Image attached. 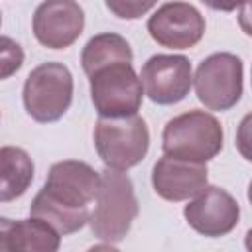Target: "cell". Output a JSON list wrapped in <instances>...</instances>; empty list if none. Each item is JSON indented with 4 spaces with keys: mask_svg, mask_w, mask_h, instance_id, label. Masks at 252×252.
I'll return each mask as SVG.
<instances>
[{
    "mask_svg": "<svg viewBox=\"0 0 252 252\" xmlns=\"http://www.w3.org/2000/svg\"><path fill=\"white\" fill-rule=\"evenodd\" d=\"M100 173L77 159L57 161L49 167L45 185L32 201L30 213L49 222L61 236L81 230L89 219V205L96 199Z\"/></svg>",
    "mask_w": 252,
    "mask_h": 252,
    "instance_id": "cell-1",
    "label": "cell"
},
{
    "mask_svg": "<svg viewBox=\"0 0 252 252\" xmlns=\"http://www.w3.org/2000/svg\"><path fill=\"white\" fill-rule=\"evenodd\" d=\"M94 203V211L89 219L93 234L108 244L120 242L130 232L140 211L132 179L120 169L106 167L100 173V187Z\"/></svg>",
    "mask_w": 252,
    "mask_h": 252,
    "instance_id": "cell-2",
    "label": "cell"
},
{
    "mask_svg": "<svg viewBox=\"0 0 252 252\" xmlns=\"http://www.w3.org/2000/svg\"><path fill=\"white\" fill-rule=\"evenodd\" d=\"M222 126L205 110H189L163 128V154L195 163H207L222 150Z\"/></svg>",
    "mask_w": 252,
    "mask_h": 252,
    "instance_id": "cell-3",
    "label": "cell"
},
{
    "mask_svg": "<svg viewBox=\"0 0 252 252\" xmlns=\"http://www.w3.org/2000/svg\"><path fill=\"white\" fill-rule=\"evenodd\" d=\"M94 146L106 167L126 171L138 165L150 148V132L142 116H100L94 124Z\"/></svg>",
    "mask_w": 252,
    "mask_h": 252,
    "instance_id": "cell-4",
    "label": "cell"
},
{
    "mask_svg": "<svg viewBox=\"0 0 252 252\" xmlns=\"http://www.w3.org/2000/svg\"><path fill=\"white\" fill-rule=\"evenodd\" d=\"M91 100L100 116H132L142 106V79L130 61L104 65L89 75Z\"/></svg>",
    "mask_w": 252,
    "mask_h": 252,
    "instance_id": "cell-5",
    "label": "cell"
},
{
    "mask_svg": "<svg viewBox=\"0 0 252 252\" xmlns=\"http://www.w3.org/2000/svg\"><path fill=\"white\" fill-rule=\"evenodd\" d=\"M26 112L37 122H55L71 106L73 75L63 63L37 65L24 83Z\"/></svg>",
    "mask_w": 252,
    "mask_h": 252,
    "instance_id": "cell-6",
    "label": "cell"
},
{
    "mask_svg": "<svg viewBox=\"0 0 252 252\" xmlns=\"http://www.w3.org/2000/svg\"><path fill=\"white\" fill-rule=\"evenodd\" d=\"M195 93L209 110H228L242 96V61L234 53H213L195 71Z\"/></svg>",
    "mask_w": 252,
    "mask_h": 252,
    "instance_id": "cell-7",
    "label": "cell"
},
{
    "mask_svg": "<svg viewBox=\"0 0 252 252\" xmlns=\"http://www.w3.org/2000/svg\"><path fill=\"white\" fill-rule=\"evenodd\" d=\"M152 39L169 49H189L205 33V18L187 2H167L148 20Z\"/></svg>",
    "mask_w": 252,
    "mask_h": 252,
    "instance_id": "cell-8",
    "label": "cell"
},
{
    "mask_svg": "<svg viewBox=\"0 0 252 252\" xmlns=\"http://www.w3.org/2000/svg\"><path fill=\"white\" fill-rule=\"evenodd\" d=\"M140 79L152 102L175 104L191 91V63L183 55H154L144 63Z\"/></svg>",
    "mask_w": 252,
    "mask_h": 252,
    "instance_id": "cell-9",
    "label": "cell"
},
{
    "mask_svg": "<svg viewBox=\"0 0 252 252\" xmlns=\"http://www.w3.org/2000/svg\"><path fill=\"white\" fill-rule=\"evenodd\" d=\"M35 39L49 49L73 45L85 28V12L75 0H43L32 20Z\"/></svg>",
    "mask_w": 252,
    "mask_h": 252,
    "instance_id": "cell-10",
    "label": "cell"
},
{
    "mask_svg": "<svg viewBox=\"0 0 252 252\" xmlns=\"http://www.w3.org/2000/svg\"><path fill=\"white\" fill-rule=\"evenodd\" d=\"M183 215L193 230L217 238L228 234L238 224L240 207L228 191L217 185H207L189 205H185Z\"/></svg>",
    "mask_w": 252,
    "mask_h": 252,
    "instance_id": "cell-11",
    "label": "cell"
},
{
    "mask_svg": "<svg viewBox=\"0 0 252 252\" xmlns=\"http://www.w3.org/2000/svg\"><path fill=\"white\" fill-rule=\"evenodd\" d=\"M207 165L163 156L152 169L154 191L165 201H187L207 187Z\"/></svg>",
    "mask_w": 252,
    "mask_h": 252,
    "instance_id": "cell-12",
    "label": "cell"
},
{
    "mask_svg": "<svg viewBox=\"0 0 252 252\" xmlns=\"http://www.w3.org/2000/svg\"><path fill=\"white\" fill-rule=\"evenodd\" d=\"M59 242L61 234L37 217L26 220L0 219V252H55Z\"/></svg>",
    "mask_w": 252,
    "mask_h": 252,
    "instance_id": "cell-13",
    "label": "cell"
},
{
    "mask_svg": "<svg viewBox=\"0 0 252 252\" xmlns=\"http://www.w3.org/2000/svg\"><path fill=\"white\" fill-rule=\"evenodd\" d=\"M0 201L8 203L26 193L33 179V161L22 148L4 146L0 150Z\"/></svg>",
    "mask_w": 252,
    "mask_h": 252,
    "instance_id": "cell-14",
    "label": "cell"
},
{
    "mask_svg": "<svg viewBox=\"0 0 252 252\" xmlns=\"http://www.w3.org/2000/svg\"><path fill=\"white\" fill-rule=\"evenodd\" d=\"M132 59H134V53H132L130 43L122 35L112 33V32L98 33V35L91 37L81 53V65H83V71L87 73V77L104 65L118 63V61L132 63Z\"/></svg>",
    "mask_w": 252,
    "mask_h": 252,
    "instance_id": "cell-15",
    "label": "cell"
},
{
    "mask_svg": "<svg viewBox=\"0 0 252 252\" xmlns=\"http://www.w3.org/2000/svg\"><path fill=\"white\" fill-rule=\"evenodd\" d=\"M104 4L116 18L136 20L148 14L158 4V0H104Z\"/></svg>",
    "mask_w": 252,
    "mask_h": 252,
    "instance_id": "cell-16",
    "label": "cell"
},
{
    "mask_svg": "<svg viewBox=\"0 0 252 252\" xmlns=\"http://www.w3.org/2000/svg\"><path fill=\"white\" fill-rule=\"evenodd\" d=\"M22 61H24L22 47L4 35L2 37V73H0V77L8 79L12 73H16L22 67Z\"/></svg>",
    "mask_w": 252,
    "mask_h": 252,
    "instance_id": "cell-17",
    "label": "cell"
},
{
    "mask_svg": "<svg viewBox=\"0 0 252 252\" xmlns=\"http://www.w3.org/2000/svg\"><path fill=\"white\" fill-rule=\"evenodd\" d=\"M236 150L246 159L252 161V112H248L236 130Z\"/></svg>",
    "mask_w": 252,
    "mask_h": 252,
    "instance_id": "cell-18",
    "label": "cell"
},
{
    "mask_svg": "<svg viewBox=\"0 0 252 252\" xmlns=\"http://www.w3.org/2000/svg\"><path fill=\"white\" fill-rule=\"evenodd\" d=\"M238 26L240 30L252 37V0H244L240 4V12H238Z\"/></svg>",
    "mask_w": 252,
    "mask_h": 252,
    "instance_id": "cell-19",
    "label": "cell"
},
{
    "mask_svg": "<svg viewBox=\"0 0 252 252\" xmlns=\"http://www.w3.org/2000/svg\"><path fill=\"white\" fill-rule=\"evenodd\" d=\"M205 6H209L211 10H217V12H232L236 10L244 0H201Z\"/></svg>",
    "mask_w": 252,
    "mask_h": 252,
    "instance_id": "cell-20",
    "label": "cell"
},
{
    "mask_svg": "<svg viewBox=\"0 0 252 252\" xmlns=\"http://www.w3.org/2000/svg\"><path fill=\"white\" fill-rule=\"evenodd\" d=\"M244 244H246V248L252 252V228L246 232V240H244Z\"/></svg>",
    "mask_w": 252,
    "mask_h": 252,
    "instance_id": "cell-21",
    "label": "cell"
},
{
    "mask_svg": "<svg viewBox=\"0 0 252 252\" xmlns=\"http://www.w3.org/2000/svg\"><path fill=\"white\" fill-rule=\"evenodd\" d=\"M248 201H250V205H252V181H250V185H248Z\"/></svg>",
    "mask_w": 252,
    "mask_h": 252,
    "instance_id": "cell-22",
    "label": "cell"
}]
</instances>
